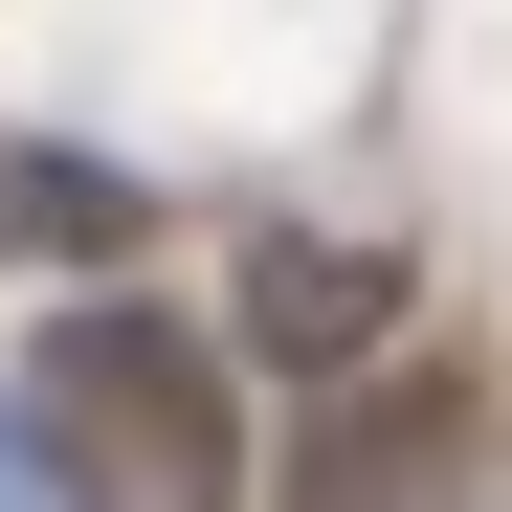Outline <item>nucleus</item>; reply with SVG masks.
Wrapping results in <instances>:
<instances>
[{"instance_id":"nucleus-1","label":"nucleus","mask_w":512,"mask_h":512,"mask_svg":"<svg viewBox=\"0 0 512 512\" xmlns=\"http://www.w3.org/2000/svg\"><path fill=\"white\" fill-rule=\"evenodd\" d=\"M45 446L67 512H268V446H245V357L223 312L179 290H67L23 334V401H0Z\"/></svg>"},{"instance_id":"nucleus-2","label":"nucleus","mask_w":512,"mask_h":512,"mask_svg":"<svg viewBox=\"0 0 512 512\" xmlns=\"http://www.w3.org/2000/svg\"><path fill=\"white\" fill-rule=\"evenodd\" d=\"M490 490H512V401H490L468 357H423V334H401L379 379L312 401V446H290L268 512H490Z\"/></svg>"},{"instance_id":"nucleus-3","label":"nucleus","mask_w":512,"mask_h":512,"mask_svg":"<svg viewBox=\"0 0 512 512\" xmlns=\"http://www.w3.org/2000/svg\"><path fill=\"white\" fill-rule=\"evenodd\" d=\"M401 245H357V223H268V245H245V268H223V357H268V379H379L401 357Z\"/></svg>"},{"instance_id":"nucleus-4","label":"nucleus","mask_w":512,"mask_h":512,"mask_svg":"<svg viewBox=\"0 0 512 512\" xmlns=\"http://www.w3.org/2000/svg\"><path fill=\"white\" fill-rule=\"evenodd\" d=\"M0 223H23V245H134V179H67V156L0 134Z\"/></svg>"},{"instance_id":"nucleus-5","label":"nucleus","mask_w":512,"mask_h":512,"mask_svg":"<svg viewBox=\"0 0 512 512\" xmlns=\"http://www.w3.org/2000/svg\"><path fill=\"white\" fill-rule=\"evenodd\" d=\"M0 512H67V490H45V446H23V423H0Z\"/></svg>"}]
</instances>
